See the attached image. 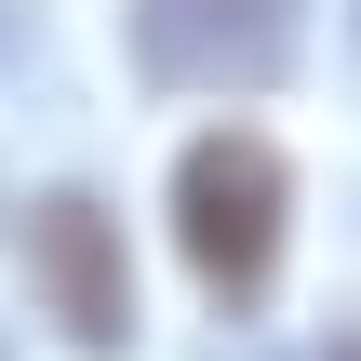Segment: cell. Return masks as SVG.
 Returning a JSON list of instances; mask_svg holds the SVG:
<instances>
[{
  "instance_id": "1",
  "label": "cell",
  "mask_w": 361,
  "mask_h": 361,
  "mask_svg": "<svg viewBox=\"0 0 361 361\" xmlns=\"http://www.w3.org/2000/svg\"><path fill=\"white\" fill-rule=\"evenodd\" d=\"M281 214H295V174H281L268 134H188V161H174V241H188V268L214 295H255L281 268Z\"/></svg>"
},
{
  "instance_id": "4",
  "label": "cell",
  "mask_w": 361,
  "mask_h": 361,
  "mask_svg": "<svg viewBox=\"0 0 361 361\" xmlns=\"http://www.w3.org/2000/svg\"><path fill=\"white\" fill-rule=\"evenodd\" d=\"M0 54H27V0H0Z\"/></svg>"
},
{
  "instance_id": "3",
  "label": "cell",
  "mask_w": 361,
  "mask_h": 361,
  "mask_svg": "<svg viewBox=\"0 0 361 361\" xmlns=\"http://www.w3.org/2000/svg\"><path fill=\"white\" fill-rule=\"evenodd\" d=\"M27 268H40V295H54V322H67V348H134V268H121V228H107V201L94 188H54L40 214H27Z\"/></svg>"
},
{
  "instance_id": "2",
  "label": "cell",
  "mask_w": 361,
  "mask_h": 361,
  "mask_svg": "<svg viewBox=\"0 0 361 361\" xmlns=\"http://www.w3.org/2000/svg\"><path fill=\"white\" fill-rule=\"evenodd\" d=\"M308 54V0H134V67L161 94H268Z\"/></svg>"
}]
</instances>
